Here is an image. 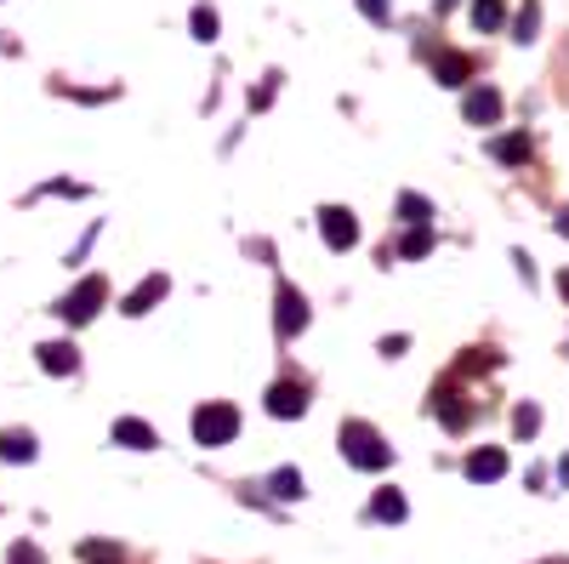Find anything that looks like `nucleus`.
<instances>
[{"label":"nucleus","mask_w":569,"mask_h":564,"mask_svg":"<svg viewBox=\"0 0 569 564\" xmlns=\"http://www.w3.org/2000/svg\"><path fill=\"white\" fill-rule=\"evenodd\" d=\"M342 456L348 467H365V474H382L393 462V445L370 428V422H342Z\"/></svg>","instance_id":"nucleus-1"},{"label":"nucleus","mask_w":569,"mask_h":564,"mask_svg":"<svg viewBox=\"0 0 569 564\" xmlns=\"http://www.w3.org/2000/svg\"><path fill=\"white\" fill-rule=\"evenodd\" d=\"M233 434H240V410L228 399H211V405L194 410V445L217 451V445H233Z\"/></svg>","instance_id":"nucleus-2"},{"label":"nucleus","mask_w":569,"mask_h":564,"mask_svg":"<svg viewBox=\"0 0 569 564\" xmlns=\"http://www.w3.org/2000/svg\"><path fill=\"white\" fill-rule=\"evenodd\" d=\"M273 332H279V343L308 332V297L291 286V279H279V291H273Z\"/></svg>","instance_id":"nucleus-3"},{"label":"nucleus","mask_w":569,"mask_h":564,"mask_svg":"<svg viewBox=\"0 0 569 564\" xmlns=\"http://www.w3.org/2000/svg\"><path fill=\"white\" fill-rule=\"evenodd\" d=\"M103 303H109V279H103V274H86L80 286L58 303V314H63L69 325H86V319H98V308H103Z\"/></svg>","instance_id":"nucleus-4"},{"label":"nucleus","mask_w":569,"mask_h":564,"mask_svg":"<svg viewBox=\"0 0 569 564\" xmlns=\"http://www.w3.org/2000/svg\"><path fill=\"white\" fill-rule=\"evenodd\" d=\"M319 234H325L330 251H348V246H359V217L348 206H325L319 211Z\"/></svg>","instance_id":"nucleus-5"},{"label":"nucleus","mask_w":569,"mask_h":564,"mask_svg":"<svg viewBox=\"0 0 569 564\" xmlns=\"http://www.w3.org/2000/svg\"><path fill=\"white\" fill-rule=\"evenodd\" d=\"M461 474H467L472 485H496V479L507 474V451H501V445H479V451L461 462Z\"/></svg>","instance_id":"nucleus-6"},{"label":"nucleus","mask_w":569,"mask_h":564,"mask_svg":"<svg viewBox=\"0 0 569 564\" xmlns=\"http://www.w3.org/2000/svg\"><path fill=\"white\" fill-rule=\"evenodd\" d=\"M501 109H507V103H501V91H496V86H472L467 98H461L467 126H496V120H501Z\"/></svg>","instance_id":"nucleus-7"},{"label":"nucleus","mask_w":569,"mask_h":564,"mask_svg":"<svg viewBox=\"0 0 569 564\" xmlns=\"http://www.w3.org/2000/svg\"><path fill=\"white\" fill-rule=\"evenodd\" d=\"M302 410H308V388H302V383H291V376H284V383H273V388H268V416L297 422Z\"/></svg>","instance_id":"nucleus-8"},{"label":"nucleus","mask_w":569,"mask_h":564,"mask_svg":"<svg viewBox=\"0 0 569 564\" xmlns=\"http://www.w3.org/2000/svg\"><path fill=\"white\" fill-rule=\"evenodd\" d=\"M166 291H171V279H166V274H149V279H142V286H137V291H131V297L120 303V314L142 319V314H149V308H154V303H160Z\"/></svg>","instance_id":"nucleus-9"},{"label":"nucleus","mask_w":569,"mask_h":564,"mask_svg":"<svg viewBox=\"0 0 569 564\" xmlns=\"http://www.w3.org/2000/svg\"><path fill=\"white\" fill-rule=\"evenodd\" d=\"M34 354H40V370H46V376H74V370H80L74 343H40Z\"/></svg>","instance_id":"nucleus-10"},{"label":"nucleus","mask_w":569,"mask_h":564,"mask_svg":"<svg viewBox=\"0 0 569 564\" xmlns=\"http://www.w3.org/2000/svg\"><path fill=\"white\" fill-rule=\"evenodd\" d=\"M114 445H126V451H154L160 434L149 428V422H137V416H120V422H114Z\"/></svg>","instance_id":"nucleus-11"},{"label":"nucleus","mask_w":569,"mask_h":564,"mask_svg":"<svg viewBox=\"0 0 569 564\" xmlns=\"http://www.w3.org/2000/svg\"><path fill=\"white\" fill-rule=\"evenodd\" d=\"M433 416L445 422V428H456V434H461L467 422H472V405H467L456 388H445V394H433Z\"/></svg>","instance_id":"nucleus-12"},{"label":"nucleus","mask_w":569,"mask_h":564,"mask_svg":"<svg viewBox=\"0 0 569 564\" xmlns=\"http://www.w3.org/2000/svg\"><path fill=\"white\" fill-rule=\"evenodd\" d=\"M433 80L439 86H467L472 80V58L467 52H439L433 58Z\"/></svg>","instance_id":"nucleus-13"},{"label":"nucleus","mask_w":569,"mask_h":564,"mask_svg":"<svg viewBox=\"0 0 569 564\" xmlns=\"http://www.w3.org/2000/svg\"><path fill=\"white\" fill-rule=\"evenodd\" d=\"M490 155H496L501 166H530V131H507V137H496Z\"/></svg>","instance_id":"nucleus-14"},{"label":"nucleus","mask_w":569,"mask_h":564,"mask_svg":"<svg viewBox=\"0 0 569 564\" xmlns=\"http://www.w3.org/2000/svg\"><path fill=\"white\" fill-rule=\"evenodd\" d=\"M34 456H40L34 434H23V428H7V434H0V462H34Z\"/></svg>","instance_id":"nucleus-15"},{"label":"nucleus","mask_w":569,"mask_h":564,"mask_svg":"<svg viewBox=\"0 0 569 564\" xmlns=\"http://www.w3.org/2000/svg\"><path fill=\"white\" fill-rule=\"evenodd\" d=\"M405 513H410V502H405L399 491H376V496H370V520H382V525H399Z\"/></svg>","instance_id":"nucleus-16"},{"label":"nucleus","mask_w":569,"mask_h":564,"mask_svg":"<svg viewBox=\"0 0 569 564\" xmlns=\"http://www.w3.org/2000/svg\"><path fill=\"white\" fill-rule=\"evenodd\" d=\"M268 491L279 496V502H297L308 485H302V467H273V474H268Z\"/></svg>","instance_id":"nucleus-17"},{"label":"nucleus","mask_w":569,"mask_h":564,"mask_svg":"<svg viewBox=\"0 0 569 564\" xmlns=\"http://www.w3.org/2000/svg\"><path fill=\"white\" fill-rule=\"evenodd\" d=\"M536 34H541V0H525V7H518V18H512V40L530 46Z\"/></svg>","instance_id":"nucleus-18"},{"label":"nucleus","mask_w":569,"mask_h":564,"mask_svg":"<svg viewBox=\"0 0 569 564\" xmlns=\"http://www.w3.org/2000/svg\"><path fill=\"white\" fill-rule=\"evenodd\" d=\"M427 251H433V228H427V222H410V234L399 240V251H393V257L416 263V257H427Z\"/></svg>","instance_id":"nucleus-19"},{"label":"nucleus","mask_w":569,"mask_h":564,"mask_svg":"<svg viewBox=\"0 0 569 564\" xmlns=\"http://www.w3.org/2000/svg\"><path fill=\"white\" fill-rule=\"evenodd\" d=\"M501 23H507V7H501V0H472V29L496 34Z\"/></svg>","instance_id":"nucleus-20"},{"label":"nucleus","mask_w":569,"mask_h":564,"mask_svg":"<svg viewBox=\"0 0 569 564\" xmlns=\"http://www.w3.org/2000/svg\"><path fill=\"white\" fill-rule=\"evenodd\" d=\"M188 23H194V40H206V46H211V40H217V29H222V23H217V12L206 7V0L194 7V18H188Z\"/></svg>","instance_id":"nucleus-21"},{"label":"nucleus","mask_w":569,"mask_h":564,"mask_svg":"<svg viewBox=\"0 0 569 564\" xmlns=\"http://www.w3.org/2000/svg\"><path fill=\"white\" fill-rule=\"evenodd\" d=\"M512 434H518V439L541 434V410H536V405H518V410H512Z\"/></svg>","instance_id":"nucleus-22"},{"label":"nucleus","mask_w":569,"mask_h":564,"mask_svg":"<svg viewBox=\"0 0 569 564\" xmlns=\"http://www.w3.org/2000/svg\"><path fill=\"white\" fill-rule=\"evenodd\" d=\"M399 217L405 222H427V217H433V206H427L421 195H399Z\"/></svg>","instance_id":"nucleus-23"},{"label":"nucleus","mask_w":569,"mask_h":564,"mask_svg":"<svg viewBox=\"0 0 569 564\" xmlns=\"http://www.w3.org/2000/svg\"><path fill=\"white\" fill-rule=\"evenodd\" d=\"M353 7H359L370 23H388V18H393V7H388V0H353Z\"/></svg>","instance_id":"nucleus-24"},{"label":"nucleus","mask_w":569,"mask_h":564,"mask_svg":"<svg viewBox=\"0 0 569 564\" xmlns=\"http://www.w3.org/2000/svg\"><path fill=\"white\" fill-rule=\"evenodd\" d=\"M7 564H46V553H40V547H34V542H18V547H12V558H7Z\"/></svg>","instance_id":"nucleus-25"},{"label":"nucleus","mask_w":569,"mask_h":564,"mask_svg":"<svg viewBox=\"0 0 569 564\" xmlns=\"http://www.w3.org/2000/svg\"><path fill=\"white\" fill-rule=\"evenodd\" d=\"M405 348H410V337H382V354H388V359H399Z\"/></svg>","instance_id":"nucleus-26"},{"label":"nucleus","mask_w":569,"mask_h":564,"mask_svg":"<svg viewBox=\"0 0 569 564\" xmlns=\"http://www.w3.org/2000/svg\"><path fill=\"white\" fill-rule=\"evenodd\" d=\"M80 553H86V558H114V547H109V542H86Z\"/></svg>","instance_id":"nucleus-27"},{"label":"nucleus","mask_w":569,"mask_h":564,"mask_svg":"<svg viewBox=\"0 0 569 564\" xmlns=\"http://www.w3.org/2000/svg\"><path fill=\"white\" fill-rule=\"evenodd\" d=\"M552 228H558V234H563V240H569V206L558 211V222H552Z\"/></svg>","instance_id":"nucleus-28"},{"label":"nucleus","mask_w":569,"mask_h":564,"mask_svg":"<svg viewBox=\"0 0 569 564\" xmlns=\"http://www.w3.org/2000/svg\"><path fill=\"white\" fill-rule=\"evenodd\" d=\"M558 479H563V491H569V456L558 462Z\"/></svg>","instance_id":"nucleus-29"},{"label":"nucleus","mask_w":569,"mask_h":564,"mask_svg":"<svg viewBox=\"0 0 569 564\" xmlns=\"http://www.w3.org/2000/svg\"><path fill=\"white\" fill-rule=\"evenodd\" d=\"M558 291H563V297H569V268H563V274H558Z\"/></svg>","instance_id":"nucleus-30"},{"label":"nucleus","mask_w":569,"mask_h":564,"mask_svg":"<svg viewBox=\"0 0 569 564\" xmlns=\"http://www.w3.org/2000/svg\"><path fill=\"white\" fill-rule=\"evenodd\" d=\"M558 564H563V558H558Z\"/></svg>","instance_id":"nucleus-31"}]
</instances>
